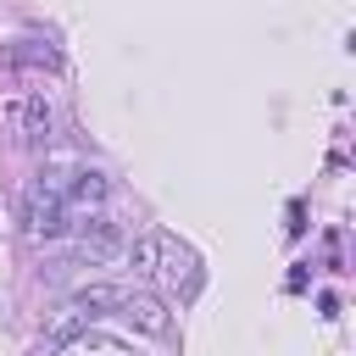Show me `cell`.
I'll return each mask as SVG.
<instances>
[{"label":"cell","instance_id":"cell-1","mask_svg":"<svg viewBox=\"0 0 356 356\" xmlns=\"http://www.w3.org/2000/svg\"><path fill=\"white\" fill-rule=\"evenodd\" d=\"M145 278H161L178 300H189L200 289V261H195V250L184 239H172L167 228H156V256H150V273Z\"/></svg>","mask_w":356,"mask_h":356},{"label":"cell","instance_id":"cell-2","mask_svg":"<svg viewBox=\"0 0 356 356\" xmlns=\"http://www.w3.org/2000/svg\"><path fill=\"white\" fill-rule=\"evenodd\" d=\"M67 222H72V211H67L61 189L33 184V189H28V200H22V228H28L33 239H61V234H67Z\"/></svg>","mask_w":356,"mask_h":356},{"label":"cell","instance_id":"cell-3","mask_svg":"<svg viewBox=\"0 0 356 356\" xmlns=\"http://www.w3.org/2000/svg\"><path fill=\"white\" fill-rule=\"evenodd\" d=\"M6 122L17 128V139L44 145V139H50V128H56V100H50L44 89H33L28 100H6Z\"/></svg>","mask_w":356,"mask_h":356},{"label":"cell","instance_id":"cell-4","mask_svg":"<svg viewBox=\"0 0 356 356\" xmlns=\"http://www.w3.org/2000/svg\"><path fill=\"white\" fill-rule=\"evenodd\" d=\"M122 250V234H117V222H106V217H89L83 228H78V256L83 261H111Z\"/></svg>","mask_w":356,"mask_h":356},{"label":"cell","instance_id":"cell-5","mask_svg":"<svg viewBox=\"0 0 356 356\" xmlns=\"http://www.w3.org/2000/svg\"><path fill=\"white\" fill-rule=\"evenodd\" d=\"M117 312H122V317H128L139 334H150V339H161V334L172 328V317H167V306H161L156 295H134V289H128V300H122Z\"/></svg>","mask_w":356,"mask_h":356},{"label":"cell","instance_id":"cell-6","mask_svg":"<svg viewBox=\"0 0 356 356\" xmlns=\"http://www.w3.org/2000/svg\"><path fill=\"white\" fill-rule=\"evenodd\" d=\"M50 356H134L122 339H111V334H100V328H83V334H72L67 345H56Z\"/></svg>","mask_w":356,"mask_h":356},{"label":"cell","instance_id":"cell-7","mask_svg":"<svg viewBox=\"0 0 356 356\" xmlns=\"http://www.w3.org/2000/svg\"><path fill=\"white\" fill-rule=\"evenodd\" d=\"M128 300V289L122 284H83V289H72V312H83V317H95V312H106V306H122Z\"/></svg>","mask_w":356,"mask_h":356},{"label":"cell","instance_id":"cell-8","mask_svg":"<svg viewBox=\"0 0 356 356\" xmlns=\"http://www.w3.org/2000/svg\"><path fill=\"white\" fill-rule=\"evenodd\" d=\"M6 61H11V67H61V50L44 44V39H17V44L6 50Z\"/></svg>","mask_w":356,"mask_h":356},{"label":"cell","instance_id":"cell-9","mask_svg":"<svg viewBox=\"0 0 356 356\" xmlns=\"http://www.w3.org/2000/svg\"><path fill=\"white\" fill-rule=\"evenodd\" d=\"M83 328H89V317L67 306V312H61V317H56V323L44 328V350H56V345H67V339H72V334H83Z\"/></svg>","mask_w":356,"mask_h":356}]
</instances>
